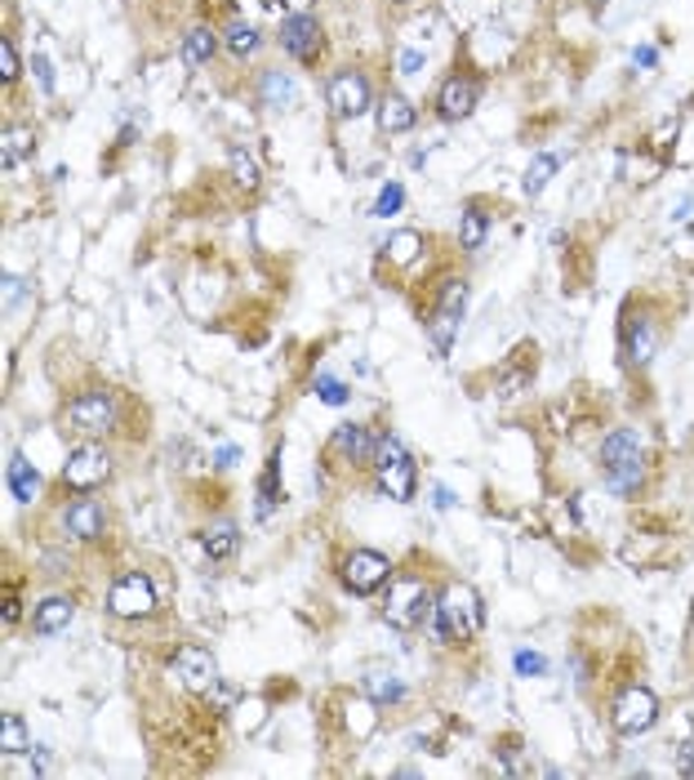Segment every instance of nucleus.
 Segmentation results:
<instances>
[{"instance_id": "nucleus-46", "label": "nucleus", "mask_w": 694, "mask_h": 780, "mask_svg": "<svg viewBox=\"0 0 694 780\" xmlns=\"http://www.w3.org/2000/svg\"><path fill=\"white\" fill-rule=\"evenodd\" d=\"M592 5H597V10H601V5H605V0H592Z\"/></svg>"}, {"instance_id": "nucleus-34", "label": "nucleus", "mask_w": 694, "mask_h": 780, "mask_svg": "<svg viewBox=\"0 0 694 780\" xmlns=\"http://www.w3.org/2000/svg\"><path fill=\"white\" fill-rule=\"evenodd\" d=\"M312 393H316V402H325V406H347V383L334 379V375H316Z\"/></svg>"}, {"instance_id": "nucleus-8", "label": "nucleus", "mask_w": 694, "mask_h": 780, "mask_svg": "<svg viewBox=\"0 0 694 780\" xmlns=\"http://www.w3.org/2000/svg\"><path fill=\"white\" fill-rule=\"evenodd\" d=\"M325 103H329V112L338 121H357V116H366L374 107V85H370V77L361 68H343V72L329 77Z\"/></svg>"}, {"instance_id": "nucleus-7", "label": "nucleus", "mask_w": 694, "mask_h": 780, "mask_svg": "<svg viewBox=\"0 0 694 780\" xmlns=\"http://www.w3.org/2000/svg\"><path fill=\"white\" fill-rule=\"evenodd\" d=\"M165 678H170L178 691H187V696H205V691L219 682V665H215V656L205 652V646L187 642V646H178V652L170 656Z\"/></svg>"}, {"instance_id": "nucleus-40", "label": "nucleus", "mask_w": 694, "mask_h": 780, "mask_svg": "<svg viewBox=\"0 0 694 780\" xmlns=\"http://www.w3.org/2000/svg\"><path fill=\"white\" fill-rule=\"evenodd\" d=\"M676 771H681L685 780H694V741H685V745L676 749Z\"/></svg>"}, {"instance_id": "nucleus-22", "label": "nucleus", "mask_w": 694, "mask_h": 780, "mask_svg": "<svg viewBox=\"0 0 694 780\" xmlns=\"http://www.w3.org/2000/svg\"><path fill=\"white\" fill-rule=\"evenodd\" d=\"M258 99H263L267 107H276V112H286V107L299 103V85H294L290 72H263V81H258Z\"/></svg>"}, {"instance_id": "nucleus-6", "label": "nucleus", "mask_w": 694, "mask_h": 780, "mask_svg": "<svg viewBox=\"0 0 694 780\" xmlns=\"http://www.w3.org/2000/svg\"><path fill=\"white\" fill-rule=\"evenodd\" d=\"M610 723H614L618 736H641V732H650V727L659 723V696H655L650 687H641V682H628V687L614 696V704H610Z\"/></svg>"}, {"instance_id": "nucleus-38", "label": "nucleus", "mask_w": 694, "mask_h": 780, "mask_svg": "<svg viewBox=\"0 0 694 780\" xmlns=\"http://www.w3.org/2000/svg\"><path fill=\"white\" fill-rule=\"evenodd\" d=\"M32 72H36V85H41L45 94H54V62H49L45 54H36V58H32Z\"/></svg>"}, {"instance_id": "nucleus-39", "label": "nucleus", "mask_w": 694, "mask_h": 780, "mask_svg": "<svg viewBox=\"0 0 694 780\" xmlns=\"http://www.w3.org/2000/svg\"><path fill=\"white\" fill-rule=\"evenodd\" d=\"M396 68H401V77H414V72L424 68V54L419 49H401L396 54Z\"/></svg>"}, {"instance_id": "nucleus-47", "label": "nucleus", "mask_w": 694, "mask_h": 780, "mask_svg": "<svg viewBox=\"0 0 694 780\" xmlns=\"http://www.w3.org/2000/svg\"><path fill=\"white\" fill-rule=\"evenodd\" d=\"M396 5H401V0H396Z\"/></svg>"}, {"instance_id": "nucleus-17", "label": "nucleus", "mask_w": 694, "mask_h": 780, "mask_svg": "<svg viewBox=\"0 0 694 780\" xmlns=\"http://www.w3.org/2000/svg\"><path fill=\"white\" fill-rule=\"evenodd\" d=\"M338 455H347L352 464H374V455H379V446H374V433L366 428V424H343V428H334V441H329Z\"/></svg>"}, {"instance_id": "nucleus-14", "label": "nucleus", "mask_w": 694, "mask_h": 780, "mask_svg": "<svg viewBox=\"0 0 694 780\" xmlns=\"http://www.w3.org/2000/svg\"><path fill=\"white\" fill-rule=\"evenodd\" d=\"M437 607L450 616V624H454V638L463 642V638H472V629L481 624V611H476V594L467 589V584H450V589L437 598Z\"/></svg>"}, {"instance_id": "nucleus-3", "label": "nucleus", "mask_w": 694, "mask_h": 780, "mask_svg": "<svg viewBox=\"0 0 694 780\" xmlns=\"http://www.w3.org/2000/svg\"><path fill=\"white\" fill-rule=\"evenodd\" d=\"M374 478H379V491L388 500H409L414 486H419V469H414V455L401 446V437H383L379 441V455H374Z\"/></svg>"}, {"instance_id": "nucleus-16", "label": "nucleus", "mask_w": 694, "mask_h": 780, "mask_svg": "<svg viewBox=\"0 0 694 780\" xmlns=\"http://www.w3.org/2000/svg\"><path fill=\"white\" fill-rule=\"evenodd\" d=\"M62 531L72 540H99L103 536V508L99 500H72L62 513Z\"/></svg>"}, {"instance_id": "nucleus-12", "label": "nucleus", "mask_w": 694, "mask_h": 780, "mask_svg": "<svg viewBox=\"0 0 694 780\" xmlns=\"http://www.w3.org/2000/svg\"><path fill=\"white\" fill-rule=\"evenodd\" d=\"M618 348H623V362H628V366H637V370H641V366H650V362H655V348H659L655 317H650V312H637V308L623 312Z\"/></svg>"}, {"instance_id": "nucleus-26", "label": "nucleus", "mask_w": 694, "mask_h": 780, "mask_svg": "<svg viewBox=\"0 0 694 780\" xmlns=\"http://www.w3.org/2000/svg\"><path fill=\"white\" fill-rule=\"evenodd\" d=\"M200 544H205V553H210L215 562H228V558L236 553V544H241V536H236V523H215V527H205Z\"/></svg>"}, {"instance_id": "nucleus-27", "label": "nucleus", "mask_w": 694, "mask_h": 780, "mask_svg": "<svg viewBox=\"0 0 694 780\" xmlns=\"http://www.w3.org/2000/svg\"><path fill=\"white\" fill-rule=\"evenodd\" d=\"M281 500V446L267 455L263 464V482H258V513H271V504Z\"/></svg>"}, {"instance_id": "nucleus-5", "label": "nucleus", "mask_w": 694, "mask_h": 780, "mask_svg": "<svg viewBox=\"0 0 694 780\" xmlns=\"http://www.w3.org/2000/svg\"><path fill=\"white\" fill-rule=\"evenodd\" d=\"M432 607V589L419 580V575H401V580H388V598H383V620L392 629H414Z\"/></svg>"}, {"instance_id": "nucleus-15", "label": "nucleus", "mask_w": 694, "mask_h": 780, "mask_svg": "<svg viewBox=\"0 0 694 780\" xmlns=\"http://www.w3.org/2000/svg\"><path fill=\"white\" fill-rule=\"evenodd\" d=\"M472 107H476V85H472V77L450 72V77L441 81V90H437V112H441V121H463V116H472Z\"/></svg>"}, {"instance_id": "nucleus-11", "label": "nucleus", "mask_w": 694, "mask_h": 780, "mask_svg": "<svg viewBox=\"0 0 694 780\" xmlns=\"http://www.w3.org/2000/svg\"><path fill=\"white\" fill-rule=\"evenodd\" d=\"M107 478H112V455L99 441H81L72 455H67V464H62V482L72 486V491H94Z\"/></svg>"}, {"instance_id": "nucleus-23", "label": "nucleus", "mask_w": 694, "mask_h": 780, "mask_svg": "<svg viewBox=\"0 0 694 780\" xmlns=\"http://www.w3.org/2000/svg\"><path fill=\"white\" fill-rule=\"evenodd\" d=\"M5 482H10V495H14L19 504H32V500H36V491H41V473L27 464V455H10Z\"/></svg>"}, {"instance_id": "nucleus-18", "label": "nucleus", "mask_w": 694, "mask_h": 780, "mask_svg": "<svg viewBox=\"0 0 694 780\" xmlns=\"http://www.w3.org/2000/svg\"><path fill=\"white\" fill-rule=\"evenodd\" d=\"M374 116H379L383 135H409L414 121H419V112H414V103L405 94H383L379 107H374Z\"/></svg>"}, {"instance_id": "nucleus-36", "label": "nucleus", "mask_w": 694, "mask_h": 780, "mask_svg": "<svg viewBox=\"0 0 694 780\" xmlns=\"http://www.w3.org/2000/svg\"><path fill=\"white\" fill-rule=\"evenodd\" d=\"M401 206H405V187H401V183H383L379 202H374V215H379V219H392Z\"/></svg>"}, {"instance_id": "nucleus-44", "label": "nucleus", "mask_w": 694, "mask_h": 780, "mask_svg": "<svg viewBox=\"0 0 694 780\" xmlns=\"http://www.w3.org/2000/svg\"><path fill=\"white\" fill-rule=\"evenodd\" d=\"M633 58H637V68H655V62H659V54H655V49H646V45H641Z\"/></svg>"}, {"instance_id": "nucleus-33", "label": "nucleus", "mask_w": 694, "mask_h": 780, "mask_svg": "<svg viewBox=\"0 0 694 780\" xmlns=\"http://www.w3.org/2000/svg\"><path fill=\"white\" fill-rule=\"evenodd\" d=\"M557 152H543V157H534L530 161V170H525V192H530V197H539V192L552 183V174H557Z\"/></svg>"}, {"instance_id": "nucleus-35", "label": "nucleus", "mask_w": 694, "mask_h": 780, "mask_svg": "<svg viewBox=\"0 0 694 780\" xmlns=\"http://www.w3.org/2000/svg\"><path fill=\"white\" fill-rule=\"evenodd\" d=\"M19 77H23V58H19L14 41L5 36V41H0V81H5V85H19Z\"/></svg>"}, {"instance_id": "nucleus-4", "label": "nucleus", "mask_w": 694, "mask_h": 780, "mask_svg": "<svg viewBox=\"0 0 694 780\" xmlns=\"http://www.w3.org/2000/svg\"><path fill=\"white\" fill-rule=\"evenodd\" d=\"M161 607V594H157V584L148 571H125L112 580V589H107V611L116 620H143Z\"/></svg>"}, {"instance_id": "nucleus-37", "label": "nucleus", "mask_w": 694, "mask_h": 780, "mask_svg": "<svg viewBox=\"0 0 694 780\" xmlns=\"http://www.w3.org/2000/svg\"><path fill=\"white\" fill-rule=\"evenodd\" d=\"M512 665H517V674H521V678H539V674L547 669V661H543L539 652H525V646H521V652L512 656Z\"/></svg>"}, {"instance_id": "nucleus-30", "label": "nucleus", "mask_w": 694, "mask_h": 780, "mask_svg": "<svg viewBox=\"0 0 694 780\" xmlns=\"http://www.w3.org/2000/svg\"><path fill=\"white\" fill-rule=\"evenodd\" d=\"M32 152H36V129L32 125H10L5 129V170L19 165V161H27Z\"/></svg>"}, {"instance_id": "nucleus-25", "label": "nucleus", "mask_w": 694, "mask_h": 780, "mask_svg": "<svg viewBox=\"0 0 694 780\" xmlns=\"http://www.w3.org/2000/svg\"><path fill=\"white\" fill-rule=\"evenodd\" d=\"M383 254H388V264H401V268H409L414 259L424 254V232H414V228H401V232H392V237H388V245H383Z\"/></svg>"}, {"instance_id": "nucleus-19", "label": "nucleus", "mask_w": 694, "mask_h": 780, "mask_svg": "<svg viewBox=\"0 0 694 780\" xmlns=\"http://www.w3.org/2000/svg\"><path fill=\"white\" fill-rule=\"evenodd\" d=\"M72 616H77V603H72V598H67V594H49V598L36 603L32 624H36V633H58V629L72 624Z\"/></svg>"}, {"instance_id": "nucleus-43", "label": "nucleus", "mask_w": 694, "mask_h": 780, "mask_svg": "<svg viewBox=\"0 0 694 780\" xmlns=\"http://www.w3.org/2000/svg\"><path fill=\"white\" fill-rule=\"evenodd\" d=\"M236 460H241V446H223L219 450V469H232Z\"/></svg>"}, {"instance_id": "nucleus-45", "label": "nucleus", "mask_w": 694, "mask_h": 780, "mask_svg": "<svg viewBox=\"0 0 694 780\" xmlns=\"http://www.w3.org/2000/svg\"><path fill=\"white\" fill-rule=\"evenodd\" d=\"M432 500H437V504H441V508H450V504H454V495H450V491H446V486H437V491H432Z\"/></svg>"}, {"instance_id": "nucleus-28", "label": "nucleus", "mask_w": 694, "mask_h": 780, "mask_svg": "<svg viewBox=\"0 0 694 780\" xmlns=\"http://www.w3.org/2000/svg\"><path fill=\"white\" fill-rule=\"evenodd\" d=\"M343 713H347V732H352L357 741L374 736L379 713H374V700H370V696H366V700H347V704H343Z\"/></svg>"}, {"instance_id": "nucleus-21", "label": "nucleus", "mask_w": 694, "mask_h": 780, "mask_svg": "<svg viewBox=\"0 0 694 780\" xmlns=\"http://www.w3.org/2000/svg\"><path fill=\"white\" fill-rule=\"evenodd\" d=\"M219 54V32L215 27H192L178 45V58H183V68H200V62H210Z\"/></svg>"}, {"instance_id": "nucleus-1", "label": "nucleus", "mask_w": 694, "mask_h": 780, "mask_svg": "<svg viewBox=\"0 0 694 780\" xmlns=\"http://www.w3.org/2000/svg\"><path fill=\"white\" fill-rule=\"evenodd\" d=\"M601 478L623 500L641 495V486L650 478V464H646V446H641V437L633 428L605 433V441H601Z\"/></svg>"}, {"instance_id": "nucleus-41", "label": "nucleus", "mask_w": 694, "mask_h": 780, "mask_svg": "<svg viewBox=\"0 0 694 780\" xmlns=\"http://www.w3.org/2000/svg\"><path fill=\"white\" fill-rule=\"evenodd\" d=\"M19 299H23V277L5 273V303H19Z\"/></svg>"}, {"instance_id": "nucleus-9", "label": "nucleus", "mask_w": 694, "mask_h": 780, "mask_svg": "<svg viewBox=\"0 0 694 780\" xmlns=\"http://www.w3.org/2000/svg\"><path fill=\"white\" fill-rule=\"evenodd\" d=\"M463 312H467V282L463 277H446V286L437 295V312H432V348H437V357H446L454 348Z\"/></svg>"}, {"instance_id": "nucleus-31", "label": "nucleus", "mask_w": 694, "mask_h": 780, "mask_svg": "<svg viewBox=\"0 0 694 780\" xmlns=\"http://www.w3.org/2000/svg\"><path fill=\"white\" fill-rule=\"evenodd\" d=\"M485 232H490V219H485L481 206H467L463 219H459V245L463 250H481L485 245Z\"/></svg>"}, {"instance_id": "nucleus-42", "label": "nucleus", "mask_w": 694, "mask_h": 780, "mask_svg": "<svg viewBox=\"0 0 694 780\" xmlns=\"http://www.w3.org/2000/svg\"><path fill=\"white\" fill-rule=\"evenodd\" d=\"M0 616H5V624H19L23 607H19V598H14V594H5V611H0Z\"/></svg>"}, {"instance_id": "nucleus-24", "label": "nucleus", "mask_w": 694, "mask_h": 780, "mask_svg": "<svg viewBox=\"0 0 694 780\" xmlns=\"http://www.w3.org/2000/svg\"><path fill=\"white\" fill-rule=\"evenodd\" d=\"M228 170H232L236 187H245V192L263 187V165H258V157H250V148H241V144H228Z\"/></svg>"}, {"instance_id": "nucleus-32", "label": "nucleus", "mask_w": 694, "mask_h": 780, "mask_svg": "<svg viewBox=\"0 0 694 780\" xmlns=\"http://www.w3.org/2000/svg\"><path fill=\"white\" fill-rule=\"evenodd\" d=\"M0 749L14 754V758L32 749V741H27V723L19 719V713H5V723H0Z\"/></svg>"}, {"instance_id": "nucleus-29", "label": "nucleus", "mask_w": 694, "mask_h": 780, "mask_svg": "<svg viewBox=\"0 0 694 780\" xmlns=\"http://www.w3.org/2000/svg\"><path fill=\"white\" fill-rule=\"evenodd\" d=\"M223 45H228L236 58H250V54L263 45V36H258V27H250L245 19H232V23L223 27Z\"/></svg>"}, {"instance_id": "nucleus-13", "label": "nucleus", "mask_w": 694, "mask_h": 780, "mask_svg": "<svg viewBox=\"0 0 694 780\" xmlns=\"http://www.w3.org/2000/svg\"><path fill=\"white\" fill-rule=\"evenodd\" d=\"M281 49H286L294 62H316L321 49H325V27H321V19H312V14L286 19V23H281Z\"/></svg>"}, {"instance_id": "nucleus-20", "label": "nucleus", "mask_w": 694, "mask_h": 780, "mask_svg": "<svg viewBox=\"0 0 694 780\" xmlns=\"http://www.w3.org/2000/svg\"><path fill=\"white\" fill-rule=\"evenodd\" d=\"M361 696H370L374 704H401L409 696V687L392 674V669H366L361 678Z\"/></svg>"}, {"instance_id": "nucleus-10", "label": "nucleus", "mask_w": 694, "mask_h": 780, "mask_svg": "<svg viewBox=\"0 0 694 780\" xmlns=\"http://www.w3.org/2000/svg\"><path fill=\"white\" fill-rule=\"evenodd\" d=\"M338 580H343V589H347V594L370 598V594H379L383 584L392 580V562H388L379 549H357V553H347V558H343Z\"/></svg>"}, {"instance_id": "nucleus-2", "label": "nucleus", "mask_w": 694, "mask_h": 780, "mask_svg": "<svg viewBox=\"0 0 694 780\" xmlns=\"http://www.w3.org/2000/svg\"><path fill=\"white\" fill-rule=\"evenodd\" d=\"M116 420H120V398L112 388H90V393H77L62 411V424L67 433H77L81 441H99L107 433H116Z\"/></svg>"}]
</instances>
